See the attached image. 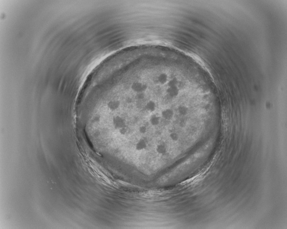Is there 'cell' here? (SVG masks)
<instances>
[{"mask_svg": "<svg viewBox=\"0 0 287 229\" xmlns=\"http://www.w3.org/2000/svg\"><path fill=\"white\" fill-rule=\"evenodd\" d=\"M161 116L164 119L170 120L174 117V112L172 110L169 108H167L162 111Z\"/></svg>", "mask_w": 287, "mask_h": 229, "instance_id": "1", "label": "cell"}, {"mask_svg": "<svg viewBox=\"0 0 287 229\" xmlns=\"http://www.w3.org/2000/svg\"><path fill=\"white\" fill-rule=\"evenodd\" d=\"M188 109L186 107L181 106L178 108V112L181 115H185L187 113Z\"/></svg>", "mask_w": 287, "mask_h": 229, "instance_id": "2", "label": "cell"}, {"mask_svg": "<svg viewBox=\"0 0 287 229\" xmlns=\"http://www.w3.org/2000/svg\"><path fill=\"white\" fill-rule=\"evenodd\" d=\"M170 137L171 139L174 141H176L178 139V136L177 134L175 133H172L170 135Z\"/></svg>", "mask_w": 287, "mask_h": 229, "instance_id": "3", "label": "cell"}]
</instances>
